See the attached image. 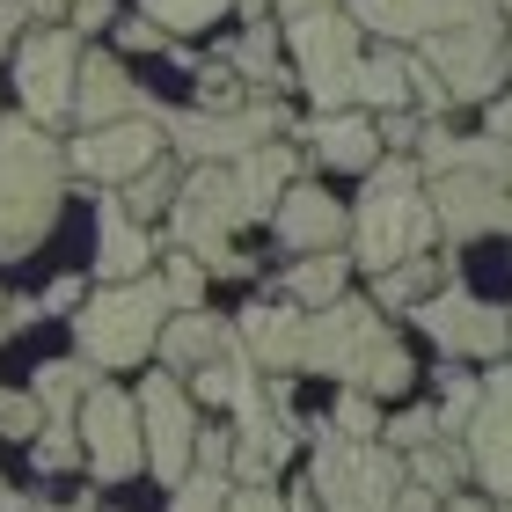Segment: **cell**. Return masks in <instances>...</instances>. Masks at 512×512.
I'll return each instance as SVG.
<instances>
[{"label":"cell","mask_w":512,"mask_h":512,"mask_svg":"<svg viewBox=\"0 0 512 512\" xmlns=\"http://www.w3.org/2000/svg\"><path fill=\"white\" fill-rule=\"evenodd\" d=\"M300 366H308V374H330L337 388L374 395V403L410 395V381H417V359L403 352V337L381 322L374 300H352V293H337L330 308H308Z\"/></svg>","instance_id":"obj_1"},{"label":"cell","mask_w":512,"mask_h":512,"mask_svg":"<svg viewBox=\"0 0 512 512\" xmlns=\"http://www.w3.org/2000/svg\"><path fill=\"white\" fill-rule=\"evenodd\" d=\"M66 198V154L30 118H0V264L30 256L59 220Z\"/></svg>","instance_id":"obj_2"},{"label":"cell","mask_w":512,"mask_h":512,"mask_svg":"<svg viewBox=\"0 0 512 512\" xmlns=\"http://www.w3.org/2000/svg\"><path fill=\"white\" fill-rule=\"evenodd\" d=\"M432 235H439V220H432L417 154L374 161V169H366V191L352 205V264L388 271V264H403V256H425Z\"/></svg>","instance_id":"obj_3"},{"label":"cell","mask_w":512,"mask_h":512,"mask_svg":"<svg viewBox=\"0 0 512 512\" xmlns=\"http://www.w3.org/2000/svg\"><path fill=\"white\" fill-rule=\"evenodd\" d=\"M169 315L176 308H169V293H161V278L139 271V278H118V286H96V300H81L74 344H81L88 366H139L154 352V337H161Z\"/></svg>","instance_id":"obj_4"},{"label":"cell","mask_w":512,"mask_h":512,"mask_svg":"<svg viewBox=\"0 0 512 512\" xmlns=\"http://www.w3.org/2000/svg\"><path fill=\"white\" fill-rule=\"evenodd\" d=\"M308 491L322 512H388L403 491V454L381 439H337L330 425H315Z\"/></svg>","instance_id":"obj_5"},{"label":"cell","mask_w":512,"mask_h":512,"mask_svg":"<svg viewBox=\"0 0 512 512\" xmlns=\"http://www.w3.org/2000/svg\"><path fill=\"white\" fill-rule=\"evenodd\" d=\"M147 118L161 139H176V154L191 161H242L249 147H264V139L286 132V110H278V96H249L242 110H169L147 96Z\"/></svg>","instance_id":"obj_6"},{"label":"cell","mask_w":512,"mask_h":512,"mask_svg":"<svg viewBox=\"0 0 512 512\" xmlns=\"http://www.w3.org/2000/svg\"><path fill=\"white\" fill-rule=\"evenodd\" d=\"M366 30L352 15H337V8H315V15H293L286 22V44H293V74L300 88L315 96V110H344L352 103V88H359V59H366Z\"/></svg>","instance_id":"obj_7"},{"label":"cell","mask_w":512,"mask_h":512,"mask_svg":"<svg viewBox=\"0 0 512 512\" xmlns=\"http://www.w3.org/2000/svg\"><path fill=\"white\" fill-rule=\"evenodd\" d=\"M235 227H249V205L235 191V169H227V161H198V169H183L176 205H169L176 249H191L198 264H205V256L235 249Z\"/></svg>","instance_id":"obj_8"},{"label":"cell","mask_w":512,"mask_h":512,"mask_svg":"<svg viewBox=\"0 0 512 512\" xmlns=\"http://www.w3.org/2000/svg\"><path fill=\"white\" fill-rule=\"evenodd\" d=\"M425 66L447 81L454 103H491L498 81H505V22L483 15V22H461V30L425 37Z\"/></svg>","instance_id":"obj_9"},{"label":"cell","mask_w":512,"mask_h":512,"mask_svg":"<svg viewBox=\"0 0 512 512\" xmlns=\"http://www.w3.org/2000/svg\"><path fill=\"white\" fill-rule=\"evenodd\" d=\"M74 74H81V44L74 30H37L15 44V96L30 125H59L74 118Z\"/></svg>","instance_id":"obj_10"},{"label":"cell","mask_w":512,"mask_h":512,"mask_svg":"<svg viewBox=\"0 0 512 512\" xmlns=\"http://www.w3.org/2000/svg\"><path fill=\"white\" fill-rule=\"evenodd\" d=\"M139 403V447H147V469L161 483L191 476V447H198V403L183 395L176 374H147V388L132 395Z\"/></svg>","instance_id":"obj_11"},{"label":"cell","mask_w":512,"mask_h":512,"mask_svg":"<svg viewBox=\"0 0 512 512\" xmlns=\"http://www.w3.org/2000/svg\"><path fill=\"white\" fill-rule=\"evenodd\" d=\"M410 315H417V330H425L439 352H454V359H498L505 344H512L505 308H491V300H476V293H461L454 278H447L439 293H425Z\"/></svg>","instance_id":"obj_12"},{"label":"cell","mask_w":512,"mask_h":512,"mask_svg":"<svg viewBox=\"0 0 512 512\" xmlns=\"http://www.w3.org/2000/svg\"><path fill=\"white\" fill-rule=\"evenodd\" d=\"M74 425H81V461H88L103 483L147 469V447H139V403H132L125 388H103V381H96V388L81 395Z\"/></svg>","instance_id":"obj_13"},{"label":"cell","mask_w":512,"mask_h":512,"mask_svg":"<svg viewBox=\"0 0 512 512\" xmlns=\"http://www.w3.org/2000/svg\"><path fill=\"white\" fill-rule=\"evenodd\" d=\"M432 220L447 227V242H476V235H512V183L505 176H425Z\"/></svg>","instance_id":"obj_14"},{"label":"cell","mask_w":512,"mask_h":512,"mask_svg":"<svg viewBox=\"0 0 512 512\" xmlns=\"http://www.w3.org/2000/svg\"><path fill=\"white\" fill-rule=\"evenodd\" d=\"M461 454H469V469L483 476V491L512 498V366L505 359L483 374L476 417L461 425Z\"/></svg>","instance_id":"obj_15"},{"label":"cell","mask_w":512,"mask_h":512,"mask_svg":"<svg viewBox=\"0 0 512 512\" xmlns=\"http://www.w3.org/2000/svg\"><path fill=\"white\" fill-rule=\"evenodd\" d=\"M483 15H498V0H352V22L388 44H425V37L483 22Z\"/></svg>","instance_id":"obj_16"},{"label":"cell","mask_w":512,"mask_h":512,"mask_svg":"<svg viewBox=\"0 0 512 512\" xmlns=\"http://www.w3.org/2000/svg\"><path fill=\"white\" fill-rule=\"evenodd\" d=\"M154 161H161L154 118H118V125H88L74 139V154H66V169H81L96 183H132L139 169H154Z\"/></svg>","instance_id":"obj_17"},{"label":"cell","mask_w":512,"mask_h":512,"mask_svg":"<svg viewBox=\"0 0 512 512\" xmlns=\"http://www.w3.org/2000/svg\"><path fill=\"white\" fill-rule=\"evenodd\" d=\"M271 235L286 242L293 256H315V249H344L352 235V213L322 191V183H286V198L271 205Z\"/></svg>","instance_id":"obj_18"},{"label":"cell","mask_w":512,"mask_h":512,"mask_svg":"<svg viewBox=\"0 0 512 512\" xmlns=\"http://www.w3.org/2000/svg\"><path fill=\"white\" fill-rule=\"evenodd\" d=\"M300 337H308V308H293V300H249L235 315V344L249 352L256 374H293Z\"/></svg>","instance_id":"obj_19"},{"label":"cell","mask_w":512,"mask_h":512,"mask_svg":"<svg viewBox=\"0 0 512 512\" xmlns=\"http://www.w3.org/2000/svg\"><path fill=\"white\" fill-rule=\"evenodd\" d=\"M74 118H81V125L147 118V88H139L110 52H81V74H74Z\"/></svg>","instance_id":"obj_20"},{"label":"cell","mask_w":512,"mask_h":512,"mask_svg":"<svg viewBox=\"0 0 512 512\" xmlns=\"http://www.w3.org/2000/svg\"><path fill=\"white\" fill-rule=\"evenodd\" d=\"M154 264V227H139L118 198H96V278L118 286V278H139Z\"/></svg>","instance_id":"obj_21"},{"label":"cell","mask_w":512,"mask_h":512,"mask_svg":"<svg viewBox=\"0 0 512 512\" xmlns=\"http://www.w3.org/2000/svg\"><path fill=\"white\" fill-rule=\"evenodd\" d=\"M300 139H315V154L330 161V169H374L381 161V132L366 110H315V125H300Z\"/></svg>","instance_id":"obj_22"},{"label":"cell","mask_w":512,"mask_h":512,"mask_svg":"<svg viewBox=\"0 0 512 512\" xmlns=\"http://www.w3.org/2000/svg\"><path fill=\"white\" fill-rule=\"evenodd\" d=\"M235 169V191L249 205V220H271V205L286 198V183H300V154L286 139H264V147H249L242 161H227Z\"/></svg>","instance_id":"obj_23"},{"label":"cell","mask_w":512,"mask_h":512,"mask_svg":"<svg viewBox=\"0 0 512 512\" xmlns=\"http://www.w3.org/2000/svg\"><path fill=\"white\" fill-rule=\"evenodd\" d=\"M227 330L235 322H220V315H205V308H176L169 322H161V337H154V359H161V374H191L198 359H213Z\"/></svg>","instance_id":"obj_24"},{"label":"cell","mask_w":512,"mask_h":512,"mask_svg":"<svg viewBox=\"0 0 512 512\" xmlns=\"http://www.w3.org/2000/svg\"><path fill=\"white\" fill-rule=\"evenodd\" d=\"M344 278H352V256L344 249L293 256V264L278 271V300H293V308H330V300L344 293Z\"/></svg>","instance_id":"obj_25"},{"label":"cell","mask_w":512,"mask_h":512,"mask_svg":"<svg viewBox=\"0 0 512 512\" xmlns=\"http://www.w3.org/2000/svg\"><path fill=\"white\" fill-rule=\"evenodd\" d=\"M227 66L249 81V96H278L286 88V59H278V37H271V15H256L249 30L227 44Z\"/></svg>","instance_id":"obj_26"},{"label":"cell","mask_w":512,"mask_h":512,"mask_svg":"<svg viewBox=\"0 0 512 512\" xmlns=\"http://www.w3.org/2000/svg\"><path fill=\"white\" fill-rule=\"evenodd\" d=\"M256 381V366H249V352L235 344V330H227V344L213 359H198L191 366V403H213V410H235V395Z\"/></svg>","instance_id":"obj_27"},{"label":"cell","mask_w":512,"mask_h":512,"mask_svg":"<svg viewBox=\"0 0 512 512\" xmlns=\"http://www.w3.org/2000/svg\"><path fill=\"white\" fill-rule=\"evenodd\" d=\"M352 103H366V110H410V59L395 52H366L359 59V88H352Z\"/></svg>","instance_id":"obj_28"},{"label":"cell","mask_w":512,"mask_h":512,"mask_svg":"<svg viewBox=\"0 0 512 512\" xmlns=\"http://www.w3.org/2000/svg\"><path fill=\"white\" fill-rule=\"evenodd\" d=\"M439 278H454L439 256H403V264L374 271V308H417L425 293H439Z\"/></svg>","instance_id":"obj_29"},{"label":"cell","mask_w":512,"mask_h":512,"mask_svg":"<svg viewBox=\"0 0 512 512\" xmlns=\"http://www.w3.org/2000/svg\"><path fill=\"white\" fill-rule=\"evenodd\" d=\"M88 388H96L88 359H52V366H37V374H30V395H37V410H44V417H74Z\"/></svg>","instance_id":"obj_30"},{"label":"cell","mask_w":512,"mask_h":512,"mask_svg":"<svg viewBox=\"0 0 512 512\" xmlns=\"http://www.w3.org/2000/svg\"><path fill=\"white\" fill-rule=\"evenodd\" d=\"M176 183H183V169H176L169 154H161L154 169H139V176L125 183V198H118V205H125L139 227H154V213H169V205H176Z\"/></svg>","instance_id":"obj_31"},{"label":"cell","mask_w":512,"mask_h":512,"mask_svg":"<svg viewBox=\"0 0 512 512\" xmlns=\"http://www.w3.org/2000/svg\"><path fill=\"white\" fill-rule=\"evenodd\" d=\"M403 476L410 483H425V491H439L447 498L461 476H469V454H461V439H432V447H417V454H403Z\"/></svg>","instance_id":"obj_32"},{"label":"cell","mask_w":512,"mask_h":512,"mask_svg":"<svg viewBox=\"0 0 512 512\" xmlns=\"http://www.w3.org/2000/svg\"><path fill=\"white\" fill-rule=\"evenodd\" d=\"M139 8H147V22H161L169 37H198V30H213L235 0H139Z\"/></svg>","instance_id":"obj_33"},{"label":"cell","mask_w":512,"mask_h":512,"mask_svg":"<svg viewBox=\"0 0 512 512\" xmlns=\"http://www.w3.org/2000/svg\"><path fill=\"white\" fill-rule=\"evenodd\" d=\"M30 461H37V476L74 469V461H81V425H74V417H44L37 439H30Z\"/></svg>","instance_id":"obj_34"},{"label":"cell","mask_w":512,"mask_h":512,"mask_svg":"<svg viewBox=\"0 0 512 512\" xmlns=\"http://www.w3.org/2000/svg\"><path fill=\"white\" fill-rule=\"evenodd\" d=\"M154 278H161V293H169V308H205V278H213V271H205L191 249H176Z\"/></svg>","instance_id":"obj_35"},{"label":"cell","mask_w":512,"mask_h":512,"mask_svg":"<svg viewBox=\"0 0 512 512\" xmlns=\"http://www.w3.org/2000/svg\"><path fill=\"white\" fill-rule=\"evenodd\" d=\"M322 425H330L337 439H381V403H374V395H359V388H344L337 410L322 417Z\"/></svg>","instance_id":"obj_36"},{"label":"cell","mask_w":512,"mask_h":512,"mask_svg":"<svg viewBox=\"0 0 512 512\" xmlns=\"http://www.w3.org/2000/svg\"><path fill=\"white\" fill-rule=\"evenodd\" d=\"M242 103H249V81H242L227 59L198 66V103H191V110H242Z\"/></svg>","instance_id":"obj_37"},{"label":"cell","mask_w":512,"mask_h":512,"mask_svg":"<svg viewBox=\"0 0 512 512\" xmlns=\"http://www.w3.org/2000/svg\"><path fill=\"white\" fill-rule=\"evenodd\" d=\"M476 395H483V381H469V374H447V395H439V439H461V425L476 417Z\"/></svg>","instance_id":"obj_38"},{"label":"cell","mask_w":512,"mask_h":512,"mask_svg":"<svg viewBox=\"0 0 512 512\" xmlns=\"http://www.w3.org/2000/svg\"><path fill=\"white\" fill-rule=\"evenodd\" d=\"M227 491H235V483H227V476H213V469H191V476L176 483L169 512H220V505H227Z\"/></svg>","instance_id":"obj_39"},{"label":"cell","mask_w":512,"mask_h":512,"mask_svg":"<svg viewBox=\"0 0 512 512\" xmlns=\"http://www.w3.org/2000/svg\"><path fill=\"white\" fill-rule=\"evenodd\" d=\"M432 439H439V417H432V410L381 417V447H395V454H417V447H432Z\"/></svg>","instance_id":"obj_40"},{"label":"cell","mask_w":512,"mask_h":512,"mask_svg":"<svg viewBox=\"0 0 512 512\" xmlns=\"http://www.w3.org/2000/svg\"><path fill=\"white\" fill-rule=\"evenodd\" d=\"M37 425H44L37 395H15V388H0V439H37Z\"/></svg>","instance_id":"obj_41"},{"label":"cell","mask_w":512,"mask_h":512,"mask_svg":"<svg viewBox=\"0 0 512 512\" xmlns=\"http://www.w3.org/2000/svg\"><path fill=\"white\" fill-rule=\"evenodd\" d=\"M374 132H381V147H395V154H403V147H417L425 118H417V110H381V118H374Z\"/></svg>","instance_id":"obj_42"},{"label":"cell","mask_w":512,"mask_h":512,"mask_svg":"<svg viewBox=\"0 0 512 512\" xmlns=\"http://www.w3.org/2000/svg\"><path fill=\"white\" fill-rule=\"evenodd\" d=\"M227 461H235V432H198L191 469H213V476H227Z\"/></svg>","instance_id":"obj_43"},{"label":"cell","mask_w":512,"mask_h":512,"mask_svg":"<svg viewBox=\"0 0 512 512\" xmlns=\"http://www.w3.org/2000/svg\"><path fill=\"white\" fill-rule=\"evenodd\" d=\"M220 512H286V498L271 491V483H235V491H227V505Z\"/></svg>","instance_id":"obj_44"},{"label":"cell","mask_w":512,"mask_h":512,"mask_svg":"<svg viewBox=\"0 0 512 512\" xmlns=\"http://www.w3.org/2000/svg\"><path fill=\"white\" fill-rule=\"evenodd\" d=\"M118 44H125V52H169V30H161V22H125V30H118Z\"/></svg>","instance_id":"obj_45"},{"label":"cell","mask_w":512,"mask_h":512,"mask_svg":"<svg viewBox=\"0 0 512 512\" xmlns=\"http://www.w3.org/2000/svg\"><path fill=\"white\" fill-rule=\"evenodd\" d=\"M81 300H88V286H81V278H59V286L37 300V315H66V308H81Z\"/></svg>","instance_id":"obj_46"},{"label":"cell","mask_w":512,"mask_h":512,"mask_svg":"<svg viewBox=\"0 0 512 512\" xmlns=\"http://www.w3.org/2000/svg\"><path fill=\"white\" fill-rule=\"evenodd\" d=\"M388 512H439V491H425V483H410V476H403V491H395Z\"/></svg>","instance_id":"obj_47"},{"label":"cell","mask_w":512,"mask_h":512,"mask_svg":"<svg viewBox=\"0 0 512 512\" xmlns=\"http://www.w3.org/2000/svg\"><path fill=\"white\" fill-rule=\"evenodd\" d=\"M74 30H103V22H118V8H110V0H74Z\"/></svg>","instance_id":"obj_48"},{"label":"cell","mask_w":512,"mask_h":512,"mask_svg":"<svg viewBox=\"0 0 512 512\" xmlns=\"http://www.w3.org/2000/svg\"><path fill=\"white\" fill-rule=\"evenodd\" d=\"M15 30H22V0H0V52H15V44H22Z\"/></svg>","instance_id":"obj_49"},{"label":"cell","mask_w":512,"mask_h":512,"mask_svg":"<svg viewBox=\"0 0 512 512\" xmlns=\"http://www.w3.org/2000/svg\"><path fill=\"white\" fill-rule=\"evenodd\" d=\"M483 132H491V139H505V147H512V96H491V125H483Z\"/></svg>","instance_id":"obj_50"},{"label":"cell","mask_w":512,"mask_h":512,"mask_svg":"<svg viewBox=\"0 0 512 512\" xmlns=\"http://www.w3.org/2000/svg\"><path fill=\"white\" fill-rule=\"evenodd\" d=\"M439 512H498V505L476 498V491H454V498H439Z\"/></svg>","instance_id":"obj_51"},{"label":"cell","mask_w":512,"mask_h":512,"mask_svg":"<svg viewBox=\"0 0 512 512\" xmlns=\"http://www.w3.org/2000/svg\"><path fill=\"white\" fill-rule=\"evenodd\" d=\"M271 8H278V15H286V22H293V15H315V8H337V0H271Z\"/></svg>","instance_id":"obj_52"},{"label":"cell","mask_w":512,"mask_h":512,"mask_svg":"<svg viewBox=\"0 0 512 512\" xmlns=\"http://www.w3.org/2000/svg\"><path fill=\"white\" fill-rule=\"evenodd\" d=\"M74 0H22V15H66Z\"/></svg>","instance_id":"obj_53"},{"label":"cell","mask_w":512,"mask_h":512,"mask_svg":"<svg viewBox=\"0 0 512 512\" xmlns=\"http://www.w3.org/2000/svg\"><path fill=\"white\" fill-rule=\"evenodd\" d=\"M8 330H15V322H8V300H0V337H8Z\"/></svg>","instance_id":"obj_54"},{"label":"cell","mask_w":512,"mask_h":512,"mask_svg":"<svg viewBox=\"0 0 512 512\" xmlns=\"http://www.w3.org/2000/svg\"><path fill=\"white\" fill-rule=\"evenodd\" d=\"M8 498H15V491H8V476H0V505H8Z\"/></svg>","instance_id":"obj_55"},{"label":"cell","mask_w":512,"mask_h":512,"mask_svg":"<svg viewBox=\"0 0 512 512\" xmlns=\"http://www.w3.org/2000/svg\"><path fill=\"white\" fill-rule=\"evenodd\" d=\"M505 330H512V308H505Z\"/></svg>","instance_id":"obj_56"},{"label":"cell","mask_w":512,"mask_h":512,"mask_svg":"<svg viewBox=\"0 0 512 512\" xmlns=\"http://www.w3.org/2000/svg\"><path fill=\"white\" fill-rule=\"evenodd\" d=\"M498 8H512V0H498Z\"/></svg>","instance_id":"obj_57"},{"label":"cell","mask_w":512,"mask_h":512,"mask_svg":"<svg viewBox=\"0 0 512 512\" xmlns=\"http://www.w3.org/2000/svg\"><path fill=\"white\" fill-rule=\"evenodd\" d=\"M505 512H512V498H505Z\"/></svg>","instance_id":"obj_58"},{"label":"cell","mask_w":512,"mask_h":512,"mask_svg":"<svg viewBox=\"0 0 512 512\" xmlns=\"http://www.w3.org/2000/svg\"><path fill=\"white\" fill-rule=\"evenodd\" d=\"M505 183H512V176H505Z\"/></svg>","instance_id":"obj_59"}]
</instances>
